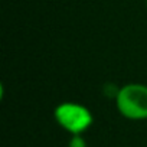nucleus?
I'll list each match as a JSON object with an SVG mask.
<instances>
[{
  "label": "nucleus",
  "mask_w": 147,
  "mask_h": 147,
  "mask_svg": "<svg viewBox=\"0 0 147 147\" xmlns=\"http://www.w3.org/2000/svg\"><path fill=\"white\" fill-rule=\"evenodd\" d=\"M53 117L56 123L71 136L82 134L94 123L92 113L85 105L78 102H61L55 108Z\"/></svg>",
  "instance_id": "2"
},
{
  "label": "nucleus",
  "mask_w": 147,
  "mask_h": 147,
  "mask_svg": "<svg viewBox=\"0 0 147 147\" xmlns=\"http://www.w3.org/2000/svg\"><path fill=\"white\" fill-rule=\"evenodd\" d=\"M68 147H87V141L82 137V134H75V136H71L68 141Z\"/></svg>",
  "instance_id": "3"
},
{
  "label": "nucleus",
  "mask_w": 147,
  "mask_h": 147,
  "mask_svg": "<svg viewBox=\"0 0 147 147\" xmlns=\"http://www.w3.org/2000/svg\"><path fill=\"white\" fill-rule=\"evenodd\" d=\"M146 2H147V0H146Z\"/></svg>",
  "instance_id": "4"
},
{
  "label": "nucleus",
  "mask_w": 147,
  "mask_h": 147,
  "mask_svg": "<svg viewBox=\"0 0 147 147\" xmlns=\"http://www.w3.org/2000/svg\"><path fill=\"white\" fill-rule=\"evenodd\" d=\"M115 105L127 120H147V85L133 82L121 87L115 94Z\"/></svg>",
  "instance_id": "1"
}]
</instances>
